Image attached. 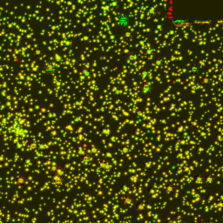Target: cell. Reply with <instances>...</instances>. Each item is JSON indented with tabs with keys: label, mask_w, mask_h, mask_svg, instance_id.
<instances>
[{
	"label": "cell",
	"mask_w": 223,
	"mask_h": 223,
	"mask_svg": "<svg viewBox=\"0 0 223 223\" xmlns=\"http://www.w3.org/2000/svg\"><path fill=\"white\" fill-rule=\"evenodd\" d=\"M116 23L118 26L121 27V28H127V26L130 24V18L129 17L125 14V13H120L117 16Z\"/></svg>",
	"instance_id": "cell-1"
},
{
	"label": "cell",
	"mask_w": 223,
	"mask_h": 223,
	"mask_svg": "<svg viewBox=\"0 0 223 223\" xmlns=\"http://www.w3.org/2000/svg\"><path fill=\"white\" fill-rule=\"evenodd\" d=\"M58 69V66L56 65L54 62H47L46 64H45L44 66V72L46 73V75H52L54 74Z\"/></svg>",
	"instance_id": "cell-2"
},
{
	"label": "cell",
	"mask_w": 223,
	"mask_h": 223,
	"mask_svg": "<svg viewBox=\"0 0 223 223\" xmlns=\"http://www.w3.org/2000/svg\"><path fill=\"white\" fill-rule=\"evenodd\" d=\"M140 91L144 95H150L153 91V84L152 82H145L140 86Z\"/></svg>",
	"instance_id": "cell-3"
},
{
	"label": "cell",
	"mask_w": 223,
	"mask_h": 223,
	"mask_svg": "<svg viewBox=\"0 0 223 223\" xmlns=\"http://www.w3.org/2000/svg\"><path fill=\"white\" fill-rule=\"evenodd\" d=\"M201 66H200L199 64L193 63L188 67V71L193 75H198L201 71Z\"/></svg>",
	"instance_id": "cell-4"
},
{
	"label": "cell",
	"mask_w": 223,
	"mask_h": 223,
	"mask_svg": "<svg viewBox=\"0 0 223 223\" xmlns=\"http://www.w3.org/2000/svg\"><path fill=\"white\" fill-rule=\"evenodd\" d=\"M126 58H127V61L128 63H134V62L137 61L138 58H139V54H138L137 52H135V51H131L127 53Z\"/></svg>",
	"instance_id": "cell-5"
},
{
	"label": "cell",
	"mask_w": 223,
	"mask_h": 223,
	"mask_svg": "<svg viewBox=\"0 0 223 223\" xmlns=\"http://www.w3.org/2000/svg\"><path fill=\"white\" fill-rule=\"evenodd\" d=\"M215 181H216V179L213 173H209L204 177V183L208 186H213Z\"/></svg>",
	"instance_id": "cell-6"
},
{
	"label": "cell",
	"mask_w": 223,
	"mask_h": 223,
	"mask_svg": "<svg viewBox=\"0 0 223 223\" xmlns=\"http://www.w3.org/2000/svg\"><path fill=\"white\" fill-rule=\"evenodd\" d=\"M172 24L176 27H180V26H186L190 24V22L187 19H172Z\"/></svg>",
	"instance_id": "cell-7"
},
{
	"label": "cell",
	"mask_w": 223,
	"mask_h": 223,
	"mask_svg": "<svg viewBox=\"0 0 223 223\" xmlns=\"http://www.w3.org/2000/svg\"><path fill=\"white\" fill-rule=\"evenodd\" d=\"M122 35H123L124 38H126L127 39L131 40L132 38H133V32H132L131 30H129V29H126V30L123 31Z\"/></svg>",
	"instance_id": "cell-8"
},
{
	"label": "cell",
	"mask_w": 223,
	"mask_h": 223,
	"mask_svg": "<svg viewBox=\"0 0 223 223\" xmlns=\"http://www.w3.org/2000/svg\"><path fill=\"white\" fill-rule=\"evenodd\" d=\"M91 160H92V157L88 153H86L82 156V162L85 164H90Z\"/></svg>",
	"instance_id": "cell-9"
},
{
	"label": "cell",
	"mask_w": 223,
	"mask_h": 223,
	"mask_svg": "<svg viewBox=\"0 0 223 223\" xmlns=\"http://www.w3.org/2000/svg\"><path fill=\"white\" fill-rule=\"evenodd\" d=\"M164 63H165V61L163 59V58L161 57H156L155 59H154V64L158 66V67H162L164 66Z\"/></svg>",
	"instance_id": "cell-10"
},
{
	"label": "cell",
	"mask_w": 223,
	"mask_h": 223,
	"mask_svg": "<svg viewBox=\"0 0 223 223\" xmlns=\"http://www.w3.org/2000/svg\"><path fill=\"white\" fill-rule=\"evenodd\" d=\"M147 14L149 16H152V17H154V16L157 14V9L156 7L154 6H151L148 10H147Z\"/></svg>",
	"instance_id": "cell-11"
},
{
	"label": "cell",
	"mask_w": 223,
	"mask_h": 223,
	"mask_svg": "<svg viewBox=\"0 0 223 223\" xmlns=\"http://www.w3.org/2000/svg\"><path fill=\"white\" fill-rule=\"evenodd\" d=\"M144 53H145V55L147 56V57L153 56L154 55V49L152 48V47H148V48H147V49L144 51Z\"/></svg>",
	"instance_id": "cell-12"
},
{
	"label": "cell",
	"mask_w": 223,
	"mask_h": 223,
	"mask_svg": "<svg viewBox=\"0 0 223 223\" xmlns=\"http://www.w3.org/2000/svg\"><path fill=\"white\" fill-rule=\"evenodd\" d=\"M210 82H211V80L208 79V77H204L202 79H201V83H202L204 86H209V85H210Z\"/></svg>",
	"instance_id": "cell-13"
},
{
	"label": "cell",
	"mask_w": 223,
	"mask_h": 223,
	"mask_svg": "<svg viewBox=\"0 0 223 223\" xmlns=\"http://www.w3.org/2000/svg\"><path fill=\"white\" fill-rule=\"evenodd\" d=\"M212 20H195L194 24H210Z\"/></svg>",
	"instance_id": "cell-14"
},
{
	"label": "cell",
	"mask_w": 223,
	"mask_h": 223,
	"mask_svg": "<svg viewBox=\"0 0 223 223\" xmlns=\"http://www.w3.org/2000/svg\"><path fill=\"white\" fill-rule=\"evenodd\" d=\"M109 5L112 7V8H118V6L120 5V3L117 2V1H112V2H110L109 3Z\"/></svg>",
	"instance_id": "cell-15"
},
{
	"label": "cell",
	"mask_w": 223,
	"mask_h": 223,
	"mask_svg": "<svg viewBox=\"0 0 223 223\" xmlns=\"http://www.w3.org/2000/svg\"><path fill=\"white\" fill-rule=\"evenodd\" d=\"M222 71H223V68H222Z\"/></svg>",
	"instance_id": "cell-16"
}]
</instances>
